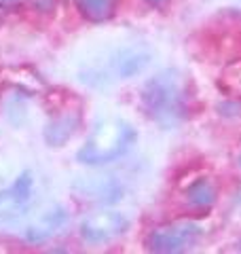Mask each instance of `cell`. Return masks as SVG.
Returning a JSON list of instances; mask_svg holds the SVG:
<instances>
[{
	"label": "cell",
	"mask_w": 241,
	"mask_h": 254,
	"mask_svg": "<svg viewBox=\"0 0 241 254\" xmlns=\"http://www.w3.org/2000/svg\"><path fill=\"white\" fill-rule=\"evenodd\" d=\"M129 229V218L117 210H100L80 222V237L87 244H106Z\"/></svg>",
	"instance_id": "obj_5"
},
{
	"label": "cell",
	"mask_w": 241,
	"mask_h": 254,
	"mask_svg": "<svg viewBox=\"0 0 241 254\" xmlns=\"http://www.w3.org/2000/svg\"><path fill=\"white\" fill-rule=\"evenodd\" d=\"M150 58L152 53L144 45L119 47V49L106 53L104 58L93 60L85 68H80L78 81L85 83L87 87H95V89H102V87L115 85L120 81H129V78L138 76L146 70Z\"/></svg>",
	"instance_id": "obj_2"
},
{
	"label": "cell",
	"mask_w": 241,
	"mask_h": 254,
	"mask_svg": "<svg viewBox=\"0 0 241 254\" xmlns=\"http://www.w3.org/2000/svg\"><path fill=\"white\" fill-rule=\"evenodd\" d=\"M66 222H68V212L63 205H60V203L45 205L26 227V240L32 244L47 242L49 237H53L58 233Z\"/></svg>",
	"instance_id": "obj_7"
},
{
	"label": "cell",
	"mask_w": 241,
	"mask_h": 254,
	"mask_svg": "<svg viewBox=\"0 0 241 254\" xmlns=\"http://www.w3.org/2000/svg\"><path fill=\"white\" fill-rule=\"evenodd\" d=\"M135 142V129L123 119H104L93 127L78 148L76 159L83 165H106L123 157Z\"/></svg>",
	"instance_id": "obj_3"
},
{
	"label": "cell",
	"mask_w": 241,
	"mask_h": 254,
	"mask_svg": "<svg viewBox=\"0 0 241 254\" xmlns=\"http://www.w3.org/2000/svg\"><path fill=\"white\" fill-rule=\"evenodd\" d=\"M203 235V227L192 220H180L157 227L148 235L146 246L152 252H184L192 248Z\"/></svg>",
	"instance_id": "obj_4"
},
{
	"label": "cell",
	"mask_w": 241,
	"mask_h": 254,
	"mask_svg": "<svg viewBox=\"0 0 241 254\" xmlns=\"http://www.w3.org/2000/svg\"><path fill=\"white\" fill-rule=\"evenodd\" d=\"M142 110L161 127H174L186 119L188 95L178 70H163L150 76L142 87Z\"/></svg>",
	"instance_id": "obj_1"
},
{
	"label": "cell",
	"mask_w": 241,
	"mask_h": 254,
	"mask_svg": "<svg viewBox=\"0 0 241 254\" xmlns=\"http://www.w3.org/2000/svg\"><path fill=\"white\" fill-rule=\"evenodd\" d=\"M76 125H78V119L72 117V115L60 117V119H55V121H51L45 129L47 144L49 146H63L72 138V133L76 131Z\"/></svg>",
	"instance_id": "obj_9"
},
{
	"label": "cell",
	"mask_w": 241,
	"mask_h": 254,
	"mask_svg": "<svg viewBox=\"0 0 241 254\" xmlns=\"http://www.w3.org/2000/svg\"><path fill=\"white\" fill-rule=\"evenodd\" d=\"M34 197V178L26 172L9 189L0 190V225L19 220L28 212Z\"/></svg>",
	"instance_id": "obj_6"
},
{
	"label": "cell",
	"mask_w": 241,
	"mask_h": 254,
	"mask_svg": "<svg viewBox=\"0 0 241 254\" xmlns=\"http://www.w3.org/2000/svg\"><path fill=\"white\" fill-rule=\"evenodd\" d=\"M76 6L85 19L100 23L115 15L117 0H76Z\"/></svg>",
	"instance_id": "obj_11"
},
{
	"label": "cell",
	"mask_w": 241,
	"mask_h": 254,
	"mask_svg": "<svg viewBox=\"0 0 241 254\" xmlns=\"http://www.w3.org/2000/svg\"><path fill=\"white\" fill-rule=\"evenodd\" d=\"M148 4H152V6H163V4H167L170 0H146Z\"/></svg>",
	"instance_id": "obj_12"
},
{
	"label": "cell",
	"mask_w": 241,
	"mask_h": 254,
	"mask_svg": "<svg viewBox=\"0 0 241 254\" xmlns=\"http://www.w3.org/2000/svg\"><path fill=\"white\" fill-rule=\"evenodd\" d=\"M72 190L91 201H117L123 197V185L115 176H83L72 182Z\"/></svg>",
	"instance_id": "obj_8"
},
{
	"label": "cell",
	"mask_w": 241,
	"mask_h": 254,
	"mask_svg": "<svg viewBox=\"0 0 241 254\" xmlns=\"http://www.w3.org/2000/svg\"><path fill=\"white\" fill-rule=\"evenodd\" d=\"M186 199L195 210H210L216 203V189L210 180H195L186 189Z\"/></svg>",
	"instance_id": "obj_10"
},
{
	"label": "cell",
	"mask_w": 241,
	"mask_h": 254,
	"mask_svg": "<svg viewBox=\"0 0 241 254\" xmlns=\"http://www.w3.org/2000/svg\"><path fill=\"white\" fill-rule=\"evenodd\" d=\"M0 2H15V0H0Z\"/></svg>",
	"instance_id": "obj_13"
}]
</instances>
